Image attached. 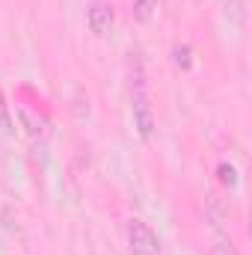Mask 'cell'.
I'll return each instance as SVG.
<instances>
[{"label":"cell","mask_w":252,"mask_h":255,"mask_svg":"<svg viewBox=\"0 0 252 255\" xmlns=\"http://www.w3.org/2000/svg\"><path fill=\"white\" fill-rule=\"evenodd\" d=\"M130 113H133V128L136 133L148 142L154 133V113H151V98H148V86H145V71L142 63L136 60L130 71Z\"/></svg>","instance_id":"6da1fadb"},{"label":"cell","mask_w":252,"mask_h":255,"mask_svg":"<svg viewBox=\"0 0 252 255\" xmlns=\"http://www.w3.org/2000/svg\"><path fill=\"white\" fill-rule=\"evenodd\" d=\"M127 244H130L133 255H160V238L142 220H130L127 223Z\"/></svg>","instance_id":"7a4b0ae2"},{"label":"cell","mask_w":252,"mask_h":255,"mask_svg":"<svg viewBox=\"0 0 252 255\" xmlns=\"http://www.w3.org/2000/svg\"><path fill=\"white\" fill-rule=\"evenodd\" d=\"M113 21H116V9L110 0H89L86 3V24L95 36H107L113 30Z\"/></svg>","instance_id":"3957f363"},{"label":"cell","mask_w":252,"mask_h":255,"mask_svg":"<svg viewBox=\"0 0 252 255\" xmlns=\"http://www.w3.org/2000/svg\"><path fill=\"white\" fill-rule=\"evenodd\" d=\"M157 15V0H133V18L148 24Z\"/></svg>","instance_id":"277c9868"},{"label":"cell","mask_w":252,"mask_h":255,"mask_svg":"<svg viewBox=\"0 0 252 255\" xmlns=\"http://www.w3.org/2000/svg\"><path fill=\"white\" fill-rule=\"evenodd\" d=\"M211 255H241V253H238V247H235V241H232V238L217 235V238H214V244H211Z\"/></svg>","instance_id":"5b68a950"},{"label":"cell","mask_w":252,"mask_h":255,"mask_svg":"<svg viewBox=\"0 0 252 255\" xmlns=\"http://www.w3.org/2000/svg\"><path fill=\"white\" fill-rule=\"evenodd\" d=\"M0 133L3 136H12L15 128H12V116H9V104H6V95L0 89Z\"/></svg>","instance_id":"8992f818"},{"label":"cell","mask_w":252,"mask_h":255,"mask_svg":"<svg viewBox=\"0 0 252 255\" xmlns=\"http://www.w3.org/2000/svg\"><path fill=\"white\" fill-rule=\"evenodd\" d=\"M172 57H175V65H178V68H190V65H193V51H190V45H175V48H172Z\"/></svg>","instance_id":"52a82bcc"},{"label":"cell","mask_w":252,"mask_h":255,"mask_svg":"<svg viewBox=\"0 0 252 255\" xmlns=\"http://www.w3.org/2000/svg\"><path fill=\"white\" fill-rule=\"evenodd\" d=\"M220 184H226V187H235L238 184V172H235V166L232 163H220Z\"/></svg>","instance_id":"ba28073f"}]
</instances>
